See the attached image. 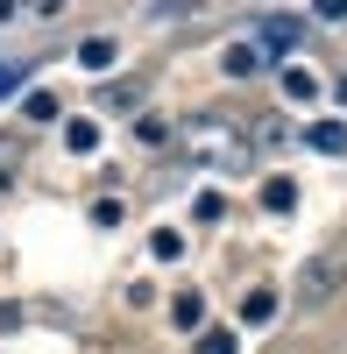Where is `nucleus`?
<instances>
[{
  "mask_svg": "<svg viewBox=\"0 0 347 354\" xmlns=\"http://www.w3.org/2000/svg\"><path fill=\"white\" fill-rule=\"evenodd\" d=\"M255 36H263L270 57H291V50L305 43V21H298V15H263V21H255Z\"/></svg>",
  "mask_w": 347,
  "mask_h": 354,
  "instance_id": "nucleus-3",
  "label": "nucleus"
},
{
  "mask_svg": "<svg viewBox=\"0 0 347 354\" xmlns=\"http://www.w3.org/2000/svg\"><path fill=\"white\" fill-rule=\"evenodd\" d=\"M113 57H121V50H113V36H85V43H78V64H85V71H106Z\"/></svg>",
  "mask_w": 347,
  "mask_h": 354,
  "instance_id": "nucleus-6",
  "label": "nucleus"
},
{
  "mask_svg": "<svg viewBox=\"0 0 347 354\" xmlns=\"http://www.w3.org/2000/svg\"><path fill=\"white\" fill-rule=\"evenodd\" d=\"M149 255H156V262H178V255H185V234H178V227H156V234H149Z\"/></svg>",
  "mask_w": 347,
  "mask_h": 354,
  "instance_id": "nucleus-11",
  "label": "nucleus"
},
{
  "mask_svg": "<svg viewBox=\"0 0 347 354\" xmlns=\"http://www.w3.org/2000/svg\"><path fill=\"white\" fill-rule=\"evenodd\" d=\"M340 283H347V262H340V255H312L305 270H298V305H305V312H319Z\"/></svg>",
  "mask_w": 347,
  "mask_h": 354,
  "instance_id": "nucleus-1",
  "label": "nucleus"
},
{
  "mask_svg": "<svg viewBox=\"0 0 347 354\" xmlns=\"http://www.w3.org/2000/svg\"><path fill=\"white\" fill-rule=\"evenodd\" d=\"M21 78H28V64H21V57H0V100H8Z\"/></svg>",
  "mask_w": 347,
  "mask_h": 354,
  "instance_id": "nucleus-14",
  "label": "nucleus"
},
{
  "mask_svg": "<svg viewBox=\"0 0 347 354\" xmlns=\"http://www.w3.org/2000/svg\"><path fill=\"white\" fill-rule=\"evenodd\" d=\"M305 142H312L319 156H340V149H347V128H340V121H312V135H305Z\"/></svg>",
  "mask_w": 347,
  "mask_h": 354,
  "instance_id": "nucleus-7",
  "label": "nucleus"
},
{
  "mask_svg": "<svg viewBox=\"0 0 347 354\" xmlns=\"http://www.w3.org/2000/svg\"><path fill=\"white\" fill-rule=\"evenodd\" d=\"M198 312H206V298H198V290H178V298H170V326L198 333Z\"/></svg>",
  "mask_w": 347,
  "mask_h": 354,
  "instance_id": "nucleus-4",
  "label": "nucleus"
},
{
  "mask_svg": "<svg viewBox=\"0 0 347 354\" xmlns=\"http://www.w3.org/2000/svg\"><path fill=\"white\" fill-rule=\"evenodd\" d=\"M206 15H213V0H142V21L149 28H191Z\"/></svg>",
  "mask_w": 347,
  "mask_h": 354,
  "instance_id": "nucleus-2",
  "label": "nucleus"
},
{
  "mask_svg": "<svg viewBox=\"0 0 347 354\" xmlns=\"http://www.w3.org/2000/svg\"><path fill=\"white\" fill-rule=\"evenodd\" d=\"M198 354H241L234 333H198Z\"/></svg>",
  "mask_w": 347,
  "mask_h": 354,
  "instance_id": "nucleus-16",
  "label": "nucleus"
},
{
  "mask_svg": "<svg viewBox=\"0 0 347 354\" xmlns=\"http://www.w3.org/2000/svg\"><path fill=\"white\" fill-rule=\"evenodd\" d=\"M64 149H71V156H93V149H100V128H93V121H64Z\"/></svg>",
  "mask_w": 347,
  "mask_h": 354,
  "instance_id": "nucleus-9",
  "label": "nucleus"
},
{
  "mask_svg": "<svg viewBox=\"0 0 347 354\" xmlns=\"http://www.w3.org/2000/svg\"><path fill=\"white\" fill-rule=\"evenodd\" d=\"M93 220H100V227H121V220H128V205H121V198H100V205H93Z\"/></svg>",
  "mask_w": 347,
  "mask_h": 354,
  "instance_id": "nucleus-15",
  "label": "nucleus"
},
{
  "mask_svg": "<svg viewBox=\"0 0 347 354\" xmlns=\"http://www.w3.org/2000/svg\"><path fill=\"white\" fill-rule=\"evenodd\" d=\"M191 213H198V220H220V213H227V198H220V192H198Z\"/></svg>",
  "mask_w": 347,
  "mask_h": 354,
  "instance_id": "nucleus-17",
  "label": "nucleus"
},
{
  "mask_svg": "<svg viewBox=\"0 0 347 354\" xmlns=\"http://www.w3.org/2000/svg\"><path fill=\"white\" fill-rule=\"evenodd\" d=\"M263 205H270V213H291V205H298V185H291V177H270V185H263Z\"/></svg>",
  "mask_w": 347,
  "mask_h": 354,
  "instance_id": "nucleus-10",
  "label": "nucleus"
},
{
  "mask_svg": "<svg viewBox=\"0 0 347 354\" xmlns=\"http://www.w3.org/2000/svg\"><path fill=\"white\" fill-rule=\"evenodd\" d=\"M220 64H227V71H234V78H248L255 64H263V50H255V43H234V50H227V57H220Z\"/></svg>",
  "mask_w": 347,
  "mask_h": 354,
  "instance_id": "nucleus-12",
  "label": "nucleus"
},
{
  "mask_svg": "<svg viewBox=\"0 0 347 354\" xmlns=\"http://www.w3.org/2000/svg\"><path fill=\"white\" fill-rule=\"evenodd\" d=\"M319 15L326 21H347V0H319Z\"/></svg>",
  "mask_w": 347,
  "mask_h": 354,
  "instance_id": "nucleus-18",
  "label": "nucleus"
},
{
  "mask_svg": "<svg viewBox=\"0 0 347 354\" xmlns=\"http://www.w3.org/2000/svg\"><path fill=\"white\" fill-rule=\"evenodd\" d=\"M191 142H206V149H227L234 135H227V121H198V128H191Z\"/></svg>",
  "mask_w": 347,
  "mask_h": 354,
  "instance_id": "nucleus-13",
  "label": "nucleus"
},
{
  "mask_svg": "<svg viewBox=\"0 0 347 354\" xmlns=\"http://www.w3.org/2000/svg\"><path fill=\"white\" fill-rule=\"evenodd\" d=\"M241 319H248V326H270V319H276V290H248V298H241Z\"/></svg>",
  "mask_w": 347,
  "mask_h": 354,
  "instance_id": "nucleus-8",
  "label": "nucleus"
},
{
  "mask_svg": "<svg viewBox=\"0 0 347 354\" xmlns=\"http://www.w3.org/2000/svg\"><path fill=\"white\" fill-rule=\"evenodd\" d=\"M283 100H298V106H305V100H319V78H312L305 64H283Z\"/></svg>",
  "mask_w": 347,
  "mask_h": 354,
  "instance_id": "nucleus-5",
  "label": "nucleus"
}]
</instances>
